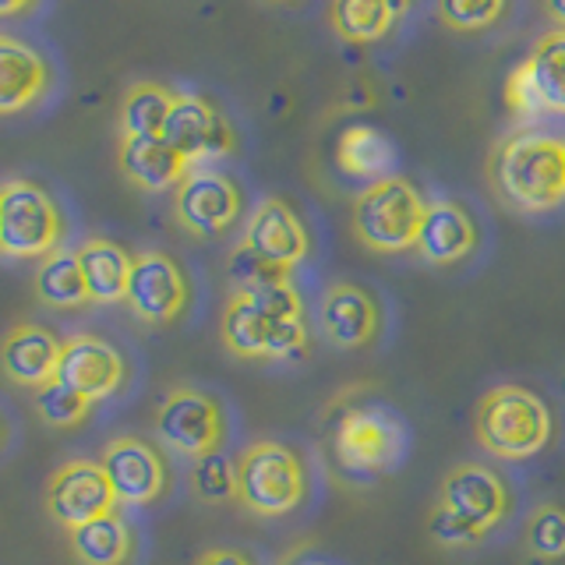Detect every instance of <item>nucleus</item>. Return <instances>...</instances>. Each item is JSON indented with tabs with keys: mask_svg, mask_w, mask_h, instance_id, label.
<instances>
[{
	"mask_svg": "<svg viewBox=\"0 0 565 565\" xmlns=\"http://www.w3.org/2000/svg\"><path fill=\"white\" fill-rule=\"evenodd\" d=\"M93 411V399L78 396L75 388H67L64 382H46L43 388H35V414H40L53 428H75Z\"/></svg>",
	"mask_w": 565,
	"mask_h": 565,
	"instance_id": "nucleus-30",
	"label": "nucleus"
},
{
	"mask_svg": "<svg viewBox=\"0 0 565 565\" xmlns=\"http://www.w3.org/2000/svg\"><path fill=\"white\" fill-rule=\"evenodd\" d=\"M335 163L353 181H371L379 184L385 177H393L388 170L396 167V149L379 128L371 124H353L340 135V146H335Z\"/></svg>",
	"mask_w": 565,
	"mask_h": 565,
	"instance_id": "nucleus-23",
	"label": "nucleus"
},
{
	"mask_svg": "<svg viewBox=\"0 0 565 565\" xmlns=\"http://www.w3.org/2000/svg\"><path fill=\"white\" fill-rule=\"evenodd\" d=\"M177 93L156 82H138L128 88V96L120 103V138H146L163 135V124L173 110Z\"/></svg>",
	"mask_w": 565,
	"mask_h": 565,
	"instance_id": "nucleus-28",
	"label": "nucleus"
},
{
	"mask_svg": "<svg viewBox=\"0 0 565 565\" xmlns=\"http://www.w3.org/2000/svg\"><path fill=\"white\" fill-rule=\"evenodd\" d=\"M71 552L82 565H124L131 555V526L120 512L71 530Z\"/></svg>",
	"mask_w": 565,
	"mask_h": 565,
	"instance_id": "nucleus-25",
	"label": "nucleus"
},
{
	"mask_svg": "<svg viewBox=\"0 0 565 565\" xmlns=\"http://www.w3.org/2000/svg\"><path fill=\"white\" fill-rule=\"evenodd\" d=\"M99 463L110 477V488L117 494V505H149L167 488V463L149 441L135 435L114 438L103 449Z\"/></svg>",
	"mask_w": 565,
	"mask_h": 565,
	"instance_id": "nucleus-14",
	"label": "nucleus"
},
{
	"mask_svg": "<svg viewBox=\"0 0 565 565\" xmlns=\"http://www.w3.org/2000/svg\"><path fill=\"white\" fill-rule=\"evenodd\" d=\"M199 565H252V558H244L241 552H230V547H216V552H205Z\"/></svg>",
	"mask_w": 565,
	"mask_h": 565,
	"instance_id": "nucleus-36",
	"label": "nucleus"
},
{
	"mask_svg": "<svg viewBox=\"0 0 565 565\" xmlns=\"http://www.w3.org/2000/svg\"><path fill=\"white\" fill-rule=\"evenodd\" d=\"M156 431L173 452H184V456L199 459V456H209L223 446L226 420H223L220 403L209 393L181 385V388H170L167 399L159 403Z\"/></svg>",
	"mask_w": 565,
	"mask_h": 565,
	"instance_id": "nucleus-8",
	"label": "nucleus"
},
{
	"mask_svg": "<svg viewBox=\"0 0 565 565\" xmlns=\"http://www.w3.org/2000/svg\"><path fill=\"white\" fill-rule=\"evenodd\" d=\"M541 114L565 117V29L544 32L526 57Z\"/></svg>",
	"mask_w": 565,
	"mask_h": 565,
	"instance_id": "nucleus-24",
	"label": "nucleus"
},
{
	"mask_svg": "<svg viewBox=\"0 0 565 565\" xmlns=\"http://www.w3.org/2000/svg\"><path fill=\"white\" fill-rule=\"evenodd\" d=\"M57 382L85 399H106L124 385V358L99 335H71L57 364Z\"/></svg>",
	"mask_w": 565,
	"mask_h": 565,
	"instance_id": "nucleus-15",
	"label": "nucleus"
},
{
	"mask_svg": "<svg viewBox=\"0 0 565 565\" xmlns=\"http://www.w3.org/2000/svg\"><path fill=\"white\" fill-rule=\"evenodd\" d=\"M473 435L499 459H530L552 441V411L523 385H494L477 403Z\"/></svg>",
	"mask_w": 565,
	"mask_h": 565,
	"instance_id": "nucleus-2",
	"label": "nucleus"
},
{
	"mask_svg": "<svg viewBox=\"0 0 565 565\" xmlns=\"http://www.w3.org/2000/svg\"><path fill=\"white\" fill-rule=\"evenodd\" d=\"M318 322H322V335L332 347L358 350L379 335V305L353 282H332L322 294Z\"/></svg>",
	"mask_w": 565,
	"mask_h": 565,
	"instance_id": "nucleus-18",
	"label": "nucleus"
},
{
	"mask_svg": "<svg viewBox=\"0 0 565 565\" xmlns=\"http://www.w3.org/2000/svg\"><path fill=\"white\" fill-rule=\"evenodd\" d=\"M562 152H565V138H562Z\"/></svg>",
	"mask_w": 565,
	"mask_h": 565,
	"instance_id": "nucleus-40",
	"label": "nucleus"
},
{
	"mask_svg": "<svg viewBox=\"0 0 565 565\" xmlns=\"http://www.w3.org/2000/svg\"><path fill=\"white\" fill-rule=\"evenodd\" d=\"M191 481H194V491H199V499H205V502L237 499V463L220 449L194 459Z\"/></svg>",
	"mask_w": 565,
	"mask_h": 565,
	"instance_id": "nucleus-31",
	"label": "nucleus"
},
{
	"mask_svg": "<svg viewBox=\"0 0 565 565\" xmlns=\"http://www.w3.org/2000/svg\"><path fill=\"white\" fill-rule=\"evenodd\" d=\"M305 565H326V562H305Z\"/></svg>",
	"mask_w": 565,
	"mask_h": 565,
	"instance_id": "nucleus-39",
	"label": "nucleus"
},
{
	"mask_svg": "<svg viewBox=\"0 0 565 565\" xmlns=\"http://www.w3.org/2000/svg\"><path fill=\"white\" fill-rule=\"evenodd\" d=\"M505 106L516 117H541L537 88H534V78H530L526 61H520L516 67L509 71V78H505Z\"/></svg>",
	"mask_w": 565,
	"mask_h": 565,
	"instance_id": "nucleus-34",
	"label": "nucleus"
},
{
	"mask_svg": "<svg viewBox=\"0 0 565 565\" xmlns=\"http://www.w3.org/2000/svg\"><path fill=\"white\" fill-rule=\"evenodd\" d=\"M428 202L406 181V177H385L379 184H367L353 202V234L364 247L382 255H396L406 247H417V234L424 223Z\"/></svg>",
	"mask_w": 565,
	"mask_h": 565,
	"instance_id": "nucleus-3",
	"label": "nucleus"
},
{
	"mask_svg": "<svg viewBox=\"0 0 565 565\" xmlns=\"http://www.w3.org/2000/svg\"><path fill=\"white\" fill-rule=\"evenodd\" d=\"M473 247H477V226L470 220V212L449 199L428 202V212H424V223L417 234L420 258L431 265H449V262L467 258Z\"/></svg>",
	"mask_w": 565,
	"mask_h": 565,
	"instance_id": "nucleus-21",
	"label": "nucleus"
},
{
	"mask_svg": "<svg viewBox=\"0 0 565 565\" xmlns=\"http://www.w3.org/2000/svg\"><path fill=\"white\" fill-rule=\"evenodd\" d=\"M226 273L234 279V290H262V287H273V282H290V269H279L269 258L252 252L244 241L234 247V255H230Z\"/></svg>",
	"mask_w": 565,
	"mask_h": 565,
	"instance_id": "nucleus-32",
	"label": "nucleus"
},
{
	"mask_svg": "<svg viewBox=\"0 0 565 565\" xmlns=\"http://www.w3.org/2000/svg\"><path fill=\"white\" fill-rule=\"evenodd\" d=\"M128 308L149 326H167L188 305V279L170 255L163 252H141L131 265L128 282Z\"/></svg>",
	"mask_w": 565,
	"mask_h": 565,
	"instance_id": "nucleus-12",
	"label": "nucleus"
},
{
	"mask_svg": "<svg viewBox=\"0 0 565 565\" xmlns=\"http://www.w3.org/2000/svg\"><path fill=\"white\" fill-rule=\"evenodd\" d=\"M117 163H120V173L141 191H170V188L177 191L184 177L194 170L181 152L167 146L163 135L120 138Z\"/></svg>",
	"mask_w": 565,
	"mask_h": 565,
	"instance_id": "nucleus-19",
	"label": "nucleus"
},
{
	"mask_svg": "<svg viewBox=\"0 0 565 565\" xmlns=\"http://www.w3.org/2000/svg\"><path fill=\"white\" fill-rule=\"evenodd\" d=\"M22 11H29V4H0V18H4V14H22Z\"/></svg>",
	"mask_w": 565,
	"mask_h": 565,
	"instance_id": "nucleus-38",
	"label": "nucleus"
},
{
	"mask_svg": "<svg viewBox=\"0 0 565 565\" xmlns=\"http://www.w3.org/2000/svg\"><path fill=\"white\" fill-rule=\"evenodd\" d=\"M244 244L258 252L262 258H269L279 269H290L311 252V237L305 223H300L297 212L282 202V199H265L252 212L244 230Z\"/></svg>",
	"mask_w": 565,
	"mask_h": 565,
	"instance_id": "nucleus-16",
	"label": "nucleus"
},
{
	"mask_svg": "<svg viewBox=\"0 0 565 565\" xmlns=\"http://www.w3.org/2000/svg\"><path fill=\"white\" fill-rule=\"evenodd\" d=\"M61 353H64V340H57L50 329L18 322L0 340V371L18 385L43 388L46 382L57 379Z\"/></svg>",
	"mask_w": 565,
	"mask_h": 565,
	"instance_id": "nucleus-17",
	"label": "nucleus"
},
{
	"mask_svg": "<svg viewBox=\"0 0 565 565\" xmlns=\"http://www.w3.org/2000/svg\"><path fill=\"white\" fill-rule=\"evenodd\" d=\"M46 512L67 534L117 512V494L99 459H71L53 473L46 484Z\"/></svg>",
	"mask_w": 565,
	"mask_h": 565,
	"instance_id": "nucleus-9",
	"label": "nucleus"
},
{
	"mask_svg": "<svg viewBox=\"0 0 565 565\" xmlns=\"http://www.w3.org/2000/svg\"><path fill=\"white\" fill-rule=\"evenodd\" d=\"M406 449V431L396 414L385 406H353L340 417L332 435V452L343 473L371 481L396 467V459Z\"/></svg>",
	"mask_w": 565,
	"mask_h": 565,
	"instance_id": "nucleus-5",
	"label": "nucleus"
},
{
	"mask_svg": "<svg viewBox=\"0 0 565 565\" xmlns=\"http://www.w3.org/2000/svg\"><path fill=\"white\" fill-rule=\"evenodd\" d=\"M163 141L181 152L191 167H199L202 159L234 152V131H230L226 117L194 93H177L173 110L163 124Z\"/></svg>",
	"mask_w": 565,
	"mask_h": 565,
	"instance_id": "nucleus-11",
	"label": "nucleus"
},
{
	"mask_svg": "<svg viewBox=\"0 0 565 565\" xmlns=\"http://www.w3.org/2000/svg\"><path fill=\"white\" fill-rule=\"evenodd\" d=\"M491 181L499 194L523 212H547L565 202L562 138L516 131L499 141L491 156Z\"/></svg>",
	"mask_w": 565,
	"mask_h": 565,
	"instance_id": "nucleus-1",
	"label": "nucleus"
},
{
	"mask_svg": "<svg viewBox=\"0 0 565 565\" xmlns=\"http://www.w3.org/2000/svg\"><path fill=\"white\" fill-rule=\"evenodd\" d=\"M61 234V212L40 184H0V252L11 258H46L57 252Z\"/></svg>",
	"mask_w": 565,
	"mask_h": 565,
	"instance_id": "nucleus-6",
	"label": "nucleus"
},
{
	"mask_svg": "<svg viewBox=\"0 0 565 565\" xmlns=\"http://www.w3.org/2000/svg\"><path fill=\"white\" fill-rule=\"evenodd\" d=\"M523 544L530 555H537L544 562L565 558V505L544 502L530 512V520L523 526Z\"/></svg>",
	"mask_w": 565,
	"mask_h": 565,
	"instance_id": "nucleus-29",
	"label": "nucleus"
},
{
	"mask_svg": "<svg viewBox=\"0 0 565 565\" xmlns=\"http://www.w3.org/2000/svg\"><path fill=\"white\" fill-rule=\"evenodd\" d=\"M308 494L300 456L282 441H255L237 459V499L255 516H287Z\"/></svg>",
	"mask_w": 565,
	"mask_h": 565,
	"instance_id": "nucleus-4",
	"label": "nucleus"
},
{
	"mask_svg": "<svg viewBox=\"0 0 565 565\" xmlns=\"http://www.w3.org/2000/svg\"><path fill=\"white\" fill-rule=\"evenodd\" d=\"M403 11L406 4H385V0H335L329 22L350 43H375L396 25Z\"/></svg>",
	"mask_w": 565,
	"mask_h": 565,
	"instance_id": "nucleus-27",
	"label": "nucleus"
},
{
	"mask_svg": "<svg viewBox=\"0 0 565 565\" xmlns=\"http://www.w3.org/2000/svg\"><path fill=\"white\" fill-rule=\"evenodd\" d=\"M173 212L177 223L191 230V234H223L241 216V191L226 173L194 167L181 181V188L173 191Z\"/></svg>",
	"mask_w": 565,
	"mask_h": 565,
	"instance_id": "nucleus-10",
	"label": "nucleus"
},
{
	"mask_svg": "<svg viewBox=\"0 0 565 565\" xmlns=\"http://www.w3.org/2000/svg\"><path fill=\"white\" fill-rule=\"evenodd\" d=\"M428 526H431V537H435L438 544H446V547H470V544H477V541L484 537L481 530H473L467 520H459L456 512L446 509V505H438V509L431 512Z\"/></svg>",
	"mask_w": 565,
	"mask_h": 565,
	"instance_id": "nucleus-35",
	"label": "nucleus"
},
{
	"mask_svg": "<svg viewBox=\"0 0 565 565\" xmlns=\"http://www.w3.org/2000/svg\"><path fill=\"white\" fill-rule=\"evenodd\" d=\"M50 88V67L29 43L0 32V114H22Z\"/></svg>",
	"mask_w": 565,
	"mask_h": 565,
	"instance_id": "nucleus-20",
	"label": "nucleus"
},
{
	"mask_svg": "<svg viewBox=\"0 0 565 565\" xmlns=\"http://www.w3.org/2000/svg\"><path fill=\"white\" fill-rule=\"evenodd\" d=\"M438 505L452 509L459 520H467L473 530H494L509 512V488L494 470L481 463H459L441 477Z\"/></svg>",
	"mask_w": 565,
	"mask_h": 565,
	"instance_id": "nucleus-13",
	"label": "nucleus"
},
{
	"mask_svg": "<svg viewBox=\"0 0 565 565\" xmlns=\"http://www.w3.org/2000/svg\"><path fill=\"white\" fill-rule=\"evenodd\" d=\"M35 297L50 308H82L88 305V287L82 276L78 252H53L35 269Z\"/></svg>",
	"mask_w": 565,
	"mask_h": 565,
	"instance_id": "nucleus-26",
	"label": "nucleus"
},
{
	"mask_svg": "<svg viewBox=\"0 0 565 565\" xmlns=\"http://www.w3.org/2000/svg\"><path fill=\"white\" fill-rule=\"evenodd\" d=\"M435 14L449 29L477 32V29H491L494 22H499V18L505 14V4L502 0H446V4L435 8Z\"/></svg>",
	"mask_w": 565,
	"mask_h": 565,
	"instance_id": "nucleus-33",
	"label": "nucleus"
},
{
	"mask_svg": "<svg viewBox=\"0 0 565 565\" xmlns=\"http://www.w3.org/2000/svg\"><path fill=\"white\" fill-rule=\"evenodd\" d=\"M78 262L88 287V300H96V305H117V300L128 297L135 255L124 252L120 244L106 237H88L78 247Z\"/></svg>",
	"mask_w": 565,
	"mask_h": 565,
	"instance_id": "nucleus-22",
	"label": "nucleus"
},
{
	"mask_svg": "<svg viewBox=\"0 0 565 565\" xmlns=\"http://www.w3.org/2000/svg\"><path fill=\"white\" fill-rule=\"evenodd\" d=\"M544 18L547 22H555V29H565V4H547Z\"/></svg>",
	"mask_w": 565,
	"mask_h": 565,
	"instance_id": "nucleus-37",
	"label": "nucleus"
},
{
	"mask_svg": "<svg viewBox=\"0 0 565 565\" xmlns=\"http://www.w3.org/2000/svg\"><path fill=\"white\" fill-rule=\"evenodd\" d=\"M223 343L247 361H282L308 347V322H282L255 308L244 294H230L223 311Z\"/></svg>",
	"mask_w": 565,
	"mask_h": 565,
	"instance_id": "nucleus-7",
	"label": "nucleus"
}]
</instances>
